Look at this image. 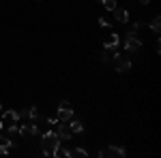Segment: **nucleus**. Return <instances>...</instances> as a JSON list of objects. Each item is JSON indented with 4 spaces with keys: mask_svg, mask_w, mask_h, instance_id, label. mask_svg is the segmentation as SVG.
Instances as JSON below:
<instances>
[{
    "mask_svg": "<svg viewBox=\"0 0 161 158\" xmlns=\"http://www.w3.org/2000/svg\"><path fill=\"white\" fill-rule=\"evenodd\" d=\"M58 143H60V137H58L56 133H45V135H43V143H41L43 154H45V156H52Z\"/></svg>",
    "mask_w": 161,
    "mask_h": 158,
    "instance_id": "1",
    "label": "nucleus"
},
{
    "mask_svg": "<svg viewBox=\"0 0 161 158\" xmlns=\"http://www.w3.org/2000/svg\"><path fill=\"white\" fill-rule=\"evenodd\" d=\"M110 64H114V71H116V73H129V71H131V60L125 58L123 54H114Z\"/></svg>",
    "mask_w": 161,
    "mask_h": 158,
    "instance_id": "2",
    "label": "nucleus"
},
{
    "mask_svg": "<svg viewBox=\"0 0 161 158\" xmlns=\"http://www.w3.org/2000/svg\"><path fill=\"white\" fill-rule=\"evenodd\" d=\"M125 49L127 51H140L142 49V41H140V37H137V32H127L125 34Z\"/></svg>",
    "mask_w": 161,
    "mask_h": 158,
    "instance_id": "3",
    "label": "nucleus"
},
{
    "mask_svg": "<svg viewBox=\"0 0 161 158\" xmlns=\"http://www.w3.org/2000/svg\"><path fill=\"white\" fill-rule=\"evenodd\" d=\"M97 156H99V158H114V156L123 158V156H127V152H125L123 147H116V145H108V147H101L99 152H97Z\"/></svg>",
    "mask_w": 161,
    "mask_h": 158,
    "instance_id": "4",
    "label": "nucleus"
},
{
    "mask_svg": "<svg viewBox=\"0 0 161 158\" xmlns=\"http://www.w3.org/2000/svg\"><path fill=\"white\" fill-rule=\"evenodd\" d=\"M71 118H73V107H71V103H69V100H62L60 105H58V120L69 122Z\"/></svg>",
    "mask_w": 161,
    "mask_h": 158,
    "instance_id": "5",
    "label": "nucleus"
},
{
    "mask_svg": "<svg viewBox=\"0 0 161 158\" xmlns=\"http://www.w3.org/2000/svg\"><path fill=\"white\" fill-rule=\"evenodd\" d=\"M17 128H19V135H22V137H35V135H39L37 122H28V124H22V126H17Z\"/></svg>",
    "mask_w": 161,
    "mask_h": 158,
    "instance_id": "6",
    "label": "nucleus"
},
{
    "mask_svg": "<svg viewBox=\"0 0 161 158\" xmlns=\"http://www.w3.org/2000/svg\"><path fill=\"white\" fill-rule=\"evenodd\" d=\"M19 122V115H17V111H4L2 113V120H0V124L2 126H11V124H17Z\"/></svg>",
    "mask_w": 161,
    "mask_h": 158,
    "instance_id": "7",
    "label": "nucleus"
},
{
    "mask_svg": "<svg viewBox=\"0 0 161 158\" xmlns=\"http://www.w3.org/2000/svg\"><path fill=\"white\" fill-rule=\"evenodd\" d=\"M56 135H58L60 139H64V141H69V139L73 137L71 128H69V124H67V122H60V120H58V128H56Z\"/></svg>",
    "mask_w": 161,
    "mask_h": 158,
    "instance_id": "8",
    "label": "nucleus"
},
{
    "mask_svg": "<svg viewBox=\"0 0 161 158\" xmlns=\"http://www.w3.org/2000/svg\"><path fill=\"white\" fill-rule=\"evenodd\" d=\"M118 43H120V37H118L116 32H110L108 37L103 38V47H105V49H116V47H118Z\"/></svg>",
    "mask_w": 161,
    "mask_h": 158,
    "instance_id": "9",
    "label": "nucleus"
},
{
    "mask_svg": "<svg viewBox=\"0 0 161 158\" xmlns=\"http://www.w3.org/2000/svg\"><path fill=\"white\" fill-rule=\"evenodd\" d=\"M112 13H114V19H116L118 24H127V22H129V13L125 11V9H118V7H116Z\"/></svg>",
    "mask_w": 161,
    "mask_h": 158,
    "instance_id": "10",
    "label": "nucleus"
},
{
    "mask_svg": "<svg viewBox=\"0 0 161 158\" xmlns=\"http://www.w3.org/2000/svg\"><path fill=\"white\" fill-rule=\"evenodd\" d=\"M88 152L82 147H73V150H67V158H86Z\"/></svg>",
    "mask_w": 161,
    "mask_h": 158,
    "instance_id": "11",
    "label": "nucleus"
},
{
    "mask_svg": "<svg viewBox=\"0 0 161 158\" xmlns=\"http://www.w3.org/2000/svg\"><path fill=\"white\" fill-rule=\"evenodd\" d=\"M7 128V137L11 139L13 143H15V139L19 137V128H17V124H11V126H4Z\"/></svg>",
    "mask_w": 161,
    "mask_h": 158,
    "instance_id": "12",
    "label": "nucleus"
},
{
    "mask_svg": "<svg viewBox=\"0 0 161 158\" xmlns=\"http://www.w3.org/2000/svg\"><path fill=\"white\" fill-rule=\"evenodd\" d=\"M69 128H71V133H82V130H84V126H82V122L80 120H73V118H71V120H69Z\"/></svg>",
    "mask_w": 161,
    "mask_h": 158,
    "instance_id": "13",
    "label": "nucleus"
},
{
    "mask_svg": "<svg viewBox=\"0 0 161 158\" xmlns=\"http://www.w3.org/2000/svg\"><path fill=\"white\" fill-rule=\"evenodd\" d=\"M112 56H114V49H105V51H103V56H101V62H103V64H110Z\"/></svg>",
    "mask_w": 161,
    "mask_h": 158,
    "instance_id": "14",
    "label": "nucleus"
},
{
    "mask_svg": "<svg viewBox=\"0 0 161 158\" xmlns=\"http://www.w3.org/2000/svg\"><path fill=\"white\" fill-rule=\"evenodd\" d=\"M52 156H56V158H67V150H64V147H62L60 143H58V145H56V150H54V154H52Z\"/></svg>",
    "mask_w": 161,
    "mask_h": 158,
    "instance_id": "15",
    "label": "nucleus"
},
{
    "mask_svg": "<svg viewBox=\"0 0 161 158\" xmlns=\"http://www.w3.org/2000/svg\"><path fill=\"white\" fill-rule=\"evenodd\" d=\"M28 120H30V122H37L39 120V109H37V107H30V109H28Z\"/></svg>",
    "mask_w": 161,
    "mask_h": 158,
    "instance_id": "16",
    "label": "nucleus"
},
{
    "mask_svg": "<svg viewBox=\"0 0 161 158\" xmlns=\"http://www.w3.org/2000/svg\"><path fill=\"white\" fill-rule=\"evenodd\" d=\"M150 30H155V32H159V30H161V19H159V15H157V17L150 22Z\"/></svg>",
    "mask_w": 161,
    "mask_h": 158,
    "instance_id": "17",
    "label": "nucleus"
},
{
    "mask_svg": "<svg viewBox=\"0 0 161 158\" xmlns=\"http://www.w3.org/2000/svg\"><path fill=\"white\" fill-rule=\"evenodd\" d=\"M101 2H103V7H105L108 11H114V9L118 7V4H116V0H101Z\"/></svg>",
    "mask_w": 161,
    "mask_h": 158,
    "instance_id": "18",
    "label": "nucleus"
},
{
    "mask_svg": "<svg viewBox=\"0 0 161 158\" xmlns=\"http://www.w3.org/2000/svg\"><path fill=\"white\" fill-rule=\"evenodd\" d=\"M99 26L101 28H110V19L108 17H99Z\"/></svg>",
    "mask_w": 161,
    "mask_h": 158,
    "instance_id": "19",
    "label": "nucleus"
},
{
    "mask_svg": "<svg viewBox=\"0 0 161 158\" xmlns=\"http://www.w3.org/2000/svg\"><path fill=\"white\" fill-rule=\"evenodd\" d=\"M142 26H144V22H136V24H133V32H137Z\"/></svg>",
    "mask_w": 161,
    "mask_h": 158,
    "instance_id": "20",
    "label": "nucleus"
},
{
    "mask_svg": "<svg viewBox=\"0 0 161 158\" xmlns=\"http://www.w3.org/2000/svg\"><path fill=\"white\" fill-rule=\"evenodd\" d=\"M155 51H157V54L161 51V43H159V38H155Z\"/></svg>",
    "mask_w": 161,
    "mask_h": 158,
    "instance_id": "21",
    "label": "nucleus"
},
{
    "mask_svg": "<svg viewBox=\"0 0 161 158\" xmlns=\"http://www.w3.org/2000/svg\"><path fill=\"white\" fill-rule=\"evenodd\" d=\"M47 122H50V124H58V115H52V118H47Z\"/></svg>",
    "mask_w": 161,
    "mask_h": 158,
    "instance_id": "22",
    "label": "nucleus"
},
{
    "mask_svg": "<svg viewBox=\"0 0 161 158\" xmlns=\"http://www.w3.org/2000/svg\"><path fill=\"white\" fill-rule=\"evenodd\" d=\"M150 0H140V4H148Z\"/></svg>",
    "mask_w": 161,
    "mask_h": 158,
    "instance_id": "23",
    "label": "nucleus"
},
{
    "mask_svg": "<svg viewBox=\"0 0 161 158\" xmlns=\"http://www.w3.org/2000/svg\"><path fill=\"white\" fill-rule=\"evenodd\" d=\"M0 109H2V103H0Z\"/></svg>",
    "mask_w": 161,
    "mask_h": 158,
    "instance_id": "24",
    "label": "nucleus"
},
{
    "mask_svg": "<svg viewBox=\"0 0 161 158\" xmlns=\"http://www.w3.org/2000/svg\"><path fill=\"white\" fill-rule=\"evenodd\" d=\"M97 2H101V0H97Z\"/></svg>",
    "mask_w": 161,
    "mask_h": 158,
    "instance_id": "25",
    "label": "nucleus"
}]
</instances>
